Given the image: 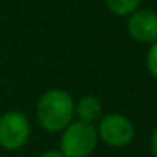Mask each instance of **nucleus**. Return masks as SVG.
Wrapping results in <instances>:
<instances>
[{"mask_svg":"<svg viewBox=\"0 0 157 157\" xmlns=\"http://www.w3.org/2000/svg\"><path fill=\"white\" fill-rule=\"evenodd\" d=\"M36 117L41 128H44L46 132H63L75 120V98L66 90H48L37 100Z\"/></svg>","mask_w":157,"mask_h":157,"instance_id":"obj_1","label":"nucleus"},{"mask_svg":"<svg viewBox=\"0 0 157 157\" xmlns=\"http://www.w3.org/2000/svg\"><path fill=\"white\" fill-rule=\"evenodd\" d=\"M98 145V133L93 123L73 120L61 132L59 152L64 157H90Z\"/></svg>","mask_w":157,"mask_h":157,"instance_id":"obj_2","label":"nucleus"},{"mask_svg":"<svg viewBox=\"0 0 157 157\" xmlns=\"http://www.w3.org/2000/svg\"><path fill=\"white\" fill-rule=\"evenodd\" d=\"M31 139V122L22 112L9 110L0 115V147L15 152L27 145Z\"/></svg>","mask_w":157,"mask_h":157,"instance_id":"obj_3","label":"nucleus"},{"mask_svg":"<svg viewBox=\"0 0 157 157\" xmlns=\"http://www.w3.org/2000/svg\"><path fill=\"white\" fill-rule=\"evenodd\" d=\"M98 140L113 149H122L133 142L135 139V127L122 113H106L101 115L96 125Z\"/></svg>","mask_w":157,"mask_h":157,"instance_id":"obj_4","label":"nucleus"},{"mask_svg":"<svg viewBox=\"0 0 157 157\" xmlns=\"http://www.w3.org/2000/svg\"><path fill=\"white\" fill-rule=\"evenodd\" d=\"M127 31L133 41L150 46L157 41V12L149 9H137L128 15Z\"/></svg>","mask_w":157,"mask_h":157,"instance_id":"obj_5","label":"nucleus"},{"mask_svg":"<svg viewBox=\"0 0 157 157\" xmlns=\"http://www.w3.org/2000/svg\"><path fill=\"white\" fill-rule=\"evenodd\" d=\"M101 103L96 96L93 95H86L81 96L78 101H75V117L79 122H86V123H93L98 122L101 118Z\"/></svg>","mask_w":157,"mask_h":157,"instance_id":"obj_6","label":"nucleus"},{"mask_svg":"<svg viewBox=\"0 0 157 157\" xmlns=\"http://www.w3.org/2000/svg\"><path fill=\"white\" fill-rule=\"evenodd\" d=\"M105 2L110 12L118 15V17H128L142 4V0H105Z\"/></svg>","mask_w":157,"mask_h":157,"instance_id":"obj_7","label":"nucleus"},{"mask_svg":"<svg viewBox=\"0 0 157 157\" xmlns=\"http://www.w3.org/2000/svg\"><path fill=\"white\" fill-rule=\"evenodd\" d=\"M145 66H147V71L150 73V76H154L157 79V41L152 42L149 51H147Z\"/></svg>","mask_w":157,"mask_h":157,"instance_id":"obj_8","label":"nucleus"},{"mask_svg":"<svg viewBox=\"0 0 157 157\" xmlns=\"http://www.w3.org/2000/svg\"><path fill=\"white\" fill-rule=\"evenodd\" d=\"M150 152L154 157H157V127L150 133Z\"/></svg>","mask_w":157,"mask_h":157,"instance_id":"obj_9","label":"nucleus"},{"mask_svg":"<svg viewBox=\"0 0 157 157\" xmlns=\"http://www.w3.org/2000/svg\"><path fill=\"white\" fill-rule=\"evenodd\" d=\"M39 157H64V155L56 149V150H46V152H42Z\"/></svg>","mask_w":157,"mask_h":157,"instance_id":"obj_10","label":"nucleus"}]
</instances>
